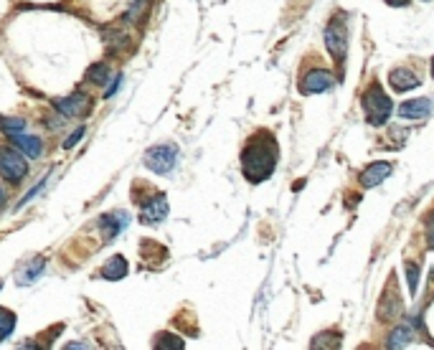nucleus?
Returning a JSON list of instances; mask_svg holds the SVG:
<instances>
[{
  "label": "nucleus",
  "mask_w": 434,
  "mask_h": 350,
  "mask_svg": "<svg viewBox=\"0 0 434 350\" xmlns=\"http://www.w3.org/2000/svg\"><path fill=\"white\" fill-rule=\"evenodd\" d=\"M277 155H279V148H277L275 135L267 132V130L251 135L249 142L244 145V150H242L244 178H247L249 183H262V180H267L269 175L275 173Z\"/></svg>",
  "instance_id": "obj_1"
},
{
  "label": "nucleus",
  "mask_w": 434,
  "mask_h": 350,
  "mask_svg": "<svg viewBox=\"0 0 434 350\" xmlns=\"http://www.w3.org/2000/svg\"><path fill=\"white\" fill-rule=\"evenodd\" d=\"M361 104H363L368 125H374V127H384L393 112L391 100L386 97V92L381 89V84L378 82L368 84V89L363 92V97H361Z\"/></svg>",
  "instance_id": "obj_2"
},
{
  "label": "nucleus",
  "mask_w": 434,
  "mask_h": 350,
  "mask_svg": "<svg viewBox=\"0 0 434 350\" xmlns=\"http://www.w3.org/2000/svg\"><path fill=\"white\" fill-rule=\"evenodd\" d=\"M326 46L330 51L333 61L338 64V69H343L345 54H348V25H345V16L343 13L333 16L330 23L326 25Z\"/></svg>",
  "instance_id": "obj_3"
},
{
  "label": "nucleus",
  "mask_w": 434,
  "mask_h": 350,
  "mask_svg": "<svg viewBox=\"0 0 434 350\" xmlns=\"http://www.w3.org/2000/svg\"><path fill=\"white\" fill-rule=\"evenodd\" d=\"M178 163V148L170 145V142H163V145H155L150 150L145 152V165L150 167L152 173L165 175L170 173Z\"/></svg>",
  "instance_id": "obj_4"
},
{
  "label": "nucleus",
  "mask_w": 434,
  "mask_h": 350,
  "mask_svg": "<svg viewBox=\"0 0 434 350\" xmlns=\"http://www.w3.org/2000/svg\"><path fill=\"white\" fill-rule=\"evenodd\" d=\"M28 173V163H25L23 152L3 148L0 150V175L8 180V183H21Z\"/></svg>",
  "instance_id": "obj_5"
},
{
  "label": "nucleus",
  "mask_w": 434,
  "mask_h": 350,
  "mask_svg": "<svg viewBox=\"0 0 434 350\" xmlns=\"http://www.w3.org/2000/svg\"><path fill=\"white\" fill-rule=\"evenodd\" d=\"M54 107L56 112L64 117H87L92 112V97H87L84 92H74L71 97H64V100H54Z\"/></svg>",
  "instance_id": "obj_6"
},
{
  "label": "nucleus",
  "mask_w": 434,
  "mask_h": 350,
  "mask_svg": "<svg viewBox=\"0 0 434 350\" xmlns=\"http://www.w3.org/2000/svg\"><path fill=\"white\" fill-rule=\"evenodd\" d=\"M333 82L335 76L328 69H312V71H308V74L302 76L300 89L302 94H323L333 86Z\"/></svg>",
  "instance_id": "obj_7"
},
{
  "label": "nucleus",
  "mask_w": 434,
  "mask_h": 350,
  "mask_svg": "<svg viewBox=\"0 0 434 350\" xmlns=\"http://www.w3.org/2000/svg\"><path fill=\"white\" fill-rule=\"evenodd\" d=\"M168 216V200L165 196H160V193H155L152 198H148L145 203H140V221L142 224H160V221H165Z\"/></svg>",
  "instance_id": "obj_8"
},
{
  "label": "nucleus",
  "mask_w": 434,
  "mask_h": 350,
  "mask_svg": "<svg viewBox=\"0 0 434 350\" xmlns=\"http://www.w3.org/2000/svg\"><path fill=\"white\" fill-rule=\"evenodd\" d=\"M391 173H393L391 163H386V160H376V163H371L368 167H363V170H361L358 183L363 185V188H374V185L384 183V180Z\"/></svg>",
  "instance_id": "obj_9"
},
{
  "label": "nucleus",
  "mask_w": 434,
  "mask_h": 350,
  "mask_svg": "<svg viewBox=\"0 0 434 350\" xmlns=\"http://www.w3.org/2000/svg\"><path fill=\"white\" fill-rule=\"evenodd\" d=\"M401 312V297H399V290L389 284L381 294V302H378V317H381V323H391L396 320V315Z\"/></svg>",
  "instance_id": "obj_10"
},
{
  "label": "nucleus",
  "mask_w": 434,
  "mask_h": 350,
  "mask_svg": "<svg viewBox=\"0 0 434 350\" xmlns=\"http://www.w3.org/2000/svg\"><path fill=\"white\" fill-rule=\"evenodd\" d=\"M434 102L426 100V97H417V100L401 102L399 104V117L401 119H426L432 117Z\"/></svg>",
  "instance_id": "obj_11"
},
{
  "label": "nucleus",
  "mask_w": 434,
  "mask_h": 350,
  "mask_svg": "<svg viewBox=\"0 0 434 350\" xmlns=\"http://www.w3.org/2000/svg\"><path fill=\"white\" fill-rule=\"evenodd\" d=\"M389 84H391L393 92H411V89H417L419 84H422V79H419L411 69L407 67H399V69H391V74H389Z\"/></svg>",
  "instance_id": "obj_12"
},
{
  "label": "nucleus",
  "mask_w": 434,
  "mask_h": 350,
  "mask_svg": "<svg viewBox=\"0 0 434 350\" xmlns=\"http://www.w3.org/2000/svg\"><path fill=\"white\" fill-rule=\"evenodd\" d=\"M127 213L125 211H117V213H107V216L100 218V231H102V239L104 242H112L119 231H125L127 229Z\"/></svg>",
  "instance_id": "obj_13"
},
{
  "label": "nucleus",
  "mask_w": 434,
  "mask_h": 350,
  "mask_svg": "<svg viewBox=\"0 0 434 350\" xmlns=\"http://www.w3.org/2000/svg\"><path fill=\"white\" fill-rule=\"evenodd\" d=\"M10 142L16 145V150H21L25 155V158H38L43 150V142L41 137H34V135H10Z\"/></svg>",
  "instance_id": "obj_14"
},
{
  "label": "nucleus",
  "mask_w": 434,
  "mask_h": 350,
  "mask_svg": "<svg viewBox=\"0 0 434 350\" xmlns=\"http://www.w3.org/2000/svg\"><path fill=\"white\" fill-rule=\"evenodd\" d=\"M127 275V259L125 257H112L102 267V279H107V282H119V279H125Z\"/></svg>",
  "instance_id": "obj_15"
},
{
  "label": "nucleus",
  "mask_w": 434,
  "mask_h": 350,
  "mask_svg": "<svg viewBox=\"0 0 434 350\" xmlns=\"http://www.w3.org/2000/svg\"><path fill=\"white\" fill-rule=\"evenodd\" d=\"M411 340H414V333H411L407 325H399L391 335H389L386 348H407V345H411Z\"/></svg>",
  "instance_id": "obj_16"
},
{
  "label": "nucleus",
  "mask_w": 434,
  "mask_h": 350,
  "mask_svg": "<svg viewBox=\"0 0 434 350\" xmlns=\"http://www.w3.org/2000/svg\"><path fill=\"white\" fill-rule=\"evenodd\" d=\"M310 348H341V333H335V330H326V333H317L310 342Z\"/></svg>",
  "instance_id": "obj_17"
},
{
  "label": "nucleus",
  "mask_w": 434,
  "mask_h": 350,
  "mask_svg": "<svg viewBox=\"0 0 434 350\" xmlns=\"http://www.w3.org/2000/svg\"><path fill=\"white\" fill-rule=\"evenodd\" d=\"M13 327H16V315L8 307H0V340L10 338Z\"/></svg>",
  "instance_id": "obj_18"
},
{
  "label": "nucleus",
  "mask_w": 434,
  "mask_h": 350,
  "mask_svg": "<svg viewBox=\"0 0 434 350\" xmlns=\"http://www.w3.org/2000/svg\"><path fill=\"white\" fill-rule=\"evenodd\" d=\"M107 76H109V67L107 64H102V61H97V64H92V67L87 69V79L92 84H104L107 82Z\"/></svg>",
  "instance_id": "obj_19"
},
{
  "label": "nucleus",
  "mask_w": 434,
  "mask_h": 350,
  "mask_svg": "<svg viewBox=\"0 0 434 350\" xmlns=\"http://www.w3.org/2000/svg\"><path fill=\"white\" fill-rule=\"evenodd\" d=\"M0 130L8 135H18L25 130V119L23 117H0Z\"/></svg>",
  "instance_id": "obj_20"
},
{
  "label": "nucleus",
  "mask_w": 434,
  "mask_h": 350,
  "mask_svg": "<svg viewBox=\"0 0 434 350\" xmlns=\"http://www.w3.org/2000/svg\"><path fill=\"white\" fill-rule=\"evenodd\" d=\"M155 348H165V350H183L185 342L181 340V338H176V335L170 333H163L155 338Z\"/></svg>",
  "instance_id": "obj_21"
},
{
  "label": "nucleus",
  "mask_w": 434,
  "mask_h": 350,
  "mask_svg": "<svg viewBox=\"0 0 434 350\" xmlns=\"http://www.w3.org/2000/svg\"><path fill=\"white\" fill-rule=\"evenodd\" d=\"M43 267H46V259H36L34 264H31V267L25 269L23 275L18 277V284H21V282H23V284H31V282L36 279V277H38V275L43 272Z\"/></svg>",
  "instance_id": "obj_22"
},
{
  "label": "nucleus",
  "mask_w": 434,
  "mask_h": 350,
  "mask_svg": "<svg viewBox=\"0 0 434 350\" xmlns=\"http://www.w3.org/2000/svg\"><path fill=\"white\" fill-rule=\"evenodd\" d=\"M407 282H409L411 294H417V287H419V267L417 264H407Z\"/></svg>",
  "instance_id": "obj_23"
},
{
  "label": "nucleus",
  "mask_w": 434,
  "mask_h": 350,
  "mask_svg": "<svg viewBox=\"0 0 434 350\" xmlns=\"http://www.w3.org/2000/svg\"><path fill=\"white\" fill-rule=\"evenodd\" d=\"M424 231H426V246L434 249V211H429L424 218Z\"/></svg>",
  "instance_id": "obj_24"
},
{
  "label": "nucleus",
  "mask_w": 434,
  "mask_h": 350,
  "mask_svg": "<svg viewBox=\"0 0 434 350\" xmlns=\"http://www.w3.org/2000/svg\"><path fill=\"white\" fill-rule=\"evenodd\" d=\"M82 137H84V127H79V130H74V132H71V137L64 142V148H67V150H71V148H74V145L82 140Z\"/></svg>",
  "instance_id": "obj_25"
},
{
  "label": "nucleus",
  "mask_w": 434,
  "mask_h": 350,
  "mask_svg": "<svg viewBox=\"0 0 434 350\" xmlns=\"http://www.w3.org/2000/svg\"><path fill=\"white\" fill-rule=\"evenodd\" d=\"M145 3H148V0H133V8H130V18H137V13H140V10L145 8Z\"/></svg>",
  "instance_id": "obj_26"
},
{
  "label": "nucleus",
  "mask_w": 434,
  "mask_h": 350,
  "mask_svg": "<svg viewBox=\"0 0 434 350\" xmlns=\"http://www.w3.org/2000/svg\"><path fill=\"white\" fill-rule=\"evenodd\" d=\"M119 79H122V76H115V82L109 84V89H107V97H112V94H115V89H117V84H119Z\"/></svg>",
  "instance_id": "obj_27"
},
{
  "label": "nucleus",
  "mask_w": 434,
  "mask_h": 350,
  "mask_svg": "<svg viewBox=\"0 0 434 350\" xmlns=\"http://www.w3.org/2000/svg\"><path fill=\"white\" fill-rule=\"evenodd\" d=\"M386 3H389V5H393V8H401V5H407L409 0H386Z\"/></svg>",
  "instance_id": "obj_28"
},
{
  "label": "nucleus",
  "mask_w": 434,
  "mask_h": 350,
  "mask_svg": "<svg viewBox=\"0 0 434 350\" xmlns=\"http://www.w3.org/2000/svg\"><path fill=\"white\" fill-rule=\"evenodd\" d=\"M3 203H5V193L0 191V206H3Z\"/></svg>",
  "instance_id": "obj_29"
},
{
  "label": "nucleus",
  "mask_w": 434,
  "mask_h": 350,
  "mask_svg": "<svg viewBox=\"0 0 434 350\" xmlns=\"http://www.w3.org/2000/svg\"><path fill=\"white\" fill-rule=\"evenodd\" d=\"M432 79H434V58H432Z\"/></svg>",
  "instance_id": "obj_30"
},
{
  "label": "nucleus",
  "mask_w": 434,
  "mask_h": 350,
  "mask_svg": "<svg viewBox=\"0 0 434 350\" xmlns=\"http://www.w3.org/2000/svg\"><path fill=\"white\" fill-rule=\"evenodd\" d=\"M0 290H3V282H0Z\"/></svg>",
  "instance_id": "obj_31"
}]
</instances>
